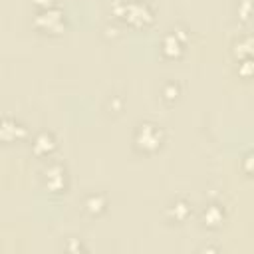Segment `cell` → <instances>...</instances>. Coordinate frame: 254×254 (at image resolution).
Listing matches in <instances>:
<instances>
[{"label": "cell", "instance_id": "1", "mask_svg": "<svg viewBox=\"0 0 254 254\" xmlns=\"http://www.w3.org/2000/svg\"><path fill=\"white\" fill-rule=\"evenodd\" d=\"M163 143V131L155 123H141L135 131V145L139 151L153 153Z\"/></svg>", "mask_w": 254, "mask_h": 254}, {"label": "cell", "instance_id": "2", "mask_svg": "<svg viewBox=\"0 0 254 254\" xmlns=\"http://www.w3.org/2000/svg\"><path fill=\"white\" fill-rule=\"evenodd\" d=\"M119 12V16H123L129 24L133 26H147L151 20H153V12L151 8L141 2V0H135V2H123L115 8Z\"/></svg>", "mask_w": 254, "mask_h": 254}, {"label": "cell", "instance_id": "3", "mask_svg": "<svg viewBox=\"0 0 254 254\" xmlns=\"http://www.w3.org/2000/svg\"><path fill=\"white\" fill-rule=\"evenodd\" d=\"M34 26L42 32H50V34H58L64 26V14L62 10L58 8H46V10H40L38 16L34 18Z\"/></svg>", "mask_w": 254, "mask_h": 254}, {"label": "cell", "instance_id": "4", "mask_svg": "<svg viewBox=\"0 0 254 254\" xmlns=\"http://www.w3.org/2000/svg\"><path fill=\"white\" fill-rule=\"evenodd\" d=\"M44 185L52 192H62L65 189V169L60 163H52L44 169Z\"/></svg>", "mask_w": 254, "mask_h": 254}, {"label": "cell", "instance_id": "5", "mask_svg": "<svg viewBox=\"0 0 254 254\" xmlns=\"http://www.w3.org/2000/svg\"><path fill=\"white\" fill-rule=\"evenodd\" d=\"M0 137L4 143H16L26 137V127L16 121V117H4L0 125Z\"/></svg>", "mask_w": 254, "mask_h": 254}, {"label": "cell", "instance_id": "6", "mask_svg": "<svg viewBox=\"0 0 254 254\" xmlns=\"http://www.w3.org/2000/svg\"><path fill=\"white\" fill-rule=\"evenodd\" d=\"M183 44H185V36L179 34V28L171 30L165 38H163V44H161V50L167 58H179L183 54Z\"/></svg>", "mask_w": 254, "mask_h": 254}, {"label": "cell", "instance_id": "7", "mask_svg": "<svg viewBox=\"0 0 254 254\" xmlns=\"http://www.w3.org/2000/svg\"><path fill=\"white\" fill-rule=\"evenodd\" d=\"M56 147V141H54V135L50 131H40L36 137H34V143H32V151L34 155L38 157H46L48 153H52Z\"/></svg>", "mask_w": 254, "mask_h": 254}, {"label": "cell", "instance_id": "8", "mask_svg": "<svg viewBox=\"0 0 254 254\" xmlns=\"http://www.w3.org/2000/svg\"><path fill=\"white\" fill-rule=\"evenodd\" d=\"M222 220H224V210L218 204H208L202 210V222H204V226L216 228V226H220Z\"/></svg>", "mask_w": 254, "mask_h": 254}, {"label": "cell", "instance_id": "9", "mask_svg": "<svg viewBox=\"0 0 254 254\" xmlns=\"http://www.w3.org/2000/svg\"><path fill=\"white\" fill-rule=\"evenodd\" d=\"M234 56L236 58H254V36H244L234 42Z\"/></svg>", "mask_w": 254, "mask_h": 254}, {"label": "cell", "instance_id": "10", "mask_svg": "<svg viewBox=\"0 0 254 254\" xmlns=\"http://www.w3.org/2000/svg\"><path fill=\"white\" fill-rule=\"evenodd\" d=\"M167 212H169V216H171V220H177V222H183L189 214H190V206H189V202L187 200H183V198H179V200H175L169 208H167Z\"/></svg>", "mask_w": 254, "mask_h": 254}, {"label": "cell", "instance_id": "11", "mask_svg": "<svg viewBox=\"0 0 254 254\" xmlns=\"http://www.w3.org/2000/svg\"><path fill=\"white\" fill-rule=\"evenodd\" d=\"M105 196L103 194H89L87 198H85V202H83V206H85V210L89 212V214H101L103 210H105Z\"/></svg>", "mask_w": 254, "mask_h": 254}, {"label": "cell", "instance_id": "12", "mask_svg": "<svg viewBox=\"0 0 254 254\" xmlns=\"http://www.w3.org/2000/svg\"><path fill=\"white\" fill-rule=\"evenodd\" d=\"M238 71H240L242 77H252V75H254V58H246V60H242Z\"/></svg>", "mask_w": 254, "mask_h": 254}, {"label": "cell", "instance_id": "13", "mask_svg": "<svg viewBox=\"0 0 254 254\" xmlns=\"http://www.w3.org/2000/svg\"><path fill=\"white\" fill-rule=\"evenodd\" d=\"M163 95H165V99H169V101H173V99H177V95H179V85L177 83H167L165 85V89H163Z\"/></svg>", "mask_w": 254, "mask_h": 254}, {"label": "cell", "instance_id": "14", "mask_svg": "<svg viewBox=\"0 0 254 254\" xmlns=\"http://www.w3.org/2000/svg\"><path fill=\"white\" fill-rule=\"evenodd\" d=\"M242 167H244V171H246L248 175H252V177H254V153H248V155L244 157Z\"/></svg>", "mask_w": 254, "mask_h": 254}, {"label": "cell", "instance_id": "15", "mask_svg": "<svg viewBox=\"0 0 254 254\" xmlns=\"http://www.w3.org/2000/svg\"><path fill=\"white\" fill-rule=\"evenodd\" d=\"M238 12H240V18L246 20V18L252 14V2H250V0H244V2L240 4V10H238Z\"/></svg>", "mask_w": 254, "mask_h": 254}, {"label": "cell", "instance_id": "16", "mask_svg": "<svg viewBox=\"0 0 254 254\" xmlns=\"http://www.w3.org/2000/svg\"><path fill=\"white\" fill-rule=\"evenodd\" d=\"M34 4H36L40 10H46V8H52V6H54V0H34Z\"/></svg>", "mask_w": 254, "mask_h": 254}]
</instances>
